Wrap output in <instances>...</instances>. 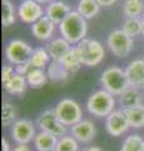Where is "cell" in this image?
Masks as SVG:
<instances>
[{
    "mask_svg": "<svg viewBox=\"0 0 144 151\" xmlns=\"http://www.w3.org/2000/svg\"><path fill=\"white\" fill-rule=\"evenodd\" d=\"M31 69H33V67H31L30 62L24 63V64H20V65H16V67H15L16 73L18 74H21V76H26Z\"/></svg>",
    "mask_w": 144,
    "mask_h": 151,
    "instance_id": "d6a6232c",
    "label": "cell"
},
{
    "mask_svg": "<svg viewBox=\"0 0 144 151\" xmlns=\"http://www.w3.org/2000/svg\"><path fill=\"white\" fill-rule=\"evenodd\" d=\"M1 124L3 127L13 126V124L16 121V111L15 107L10 102H4L1 108Z\"/></svg>",
    "mask_w": 144,
    "mask_h": 151,
    "instance_id": "f546056e",
    "label": "cell"
},
{
    "mask_svg": "<svg viewBox=\"0 0 144 151\" xmlns=\"http://www.w3.org/2000/svg\"><path fill=\"white\" fill-rule=\"evenodd\" d=\"M129 129L131 126L123 110H115L108 117H105V130L113 137L123 136Z\"/></svg>",
    "mask_w": 144,
    "mask_h": 151,
    "instance_id": "30bf717a",
    "label": "cell"
},
{
    "mask_svg": "<svg viewBox=\"0 0 144 151\" xmlns=\"http://www.w3.org/2000/svg\"><path fill=\"white\" fill-rule=\"evenodd\" d=\"M106 45L109 50L118 58H125L131 54L134 47V39L122 30L115 29L109 33L106 38Z\"/></svg>",
    "mask_w": 144,
    "mask_h": 151,
    "instance_id": "8992f818",
    "label": "cell"
},
{
    "mask_svg": "<svg viewBox=\"0 0 144 151\" xmlns=\"http://www.w3.org/2000/svg\"><path fill=\"white\" fill-rule=\"evenodd\" d=\"M18 15L23 23L33 25L35 22L45 15V12L43 6L34 0H23L18 8Z\"/></svg>",
    "mask_w": 144,
    "mask_h": 151,
    "instance_id": "8fae6325",
    "label": "cell"
},
{
    "mask_svg": "<svg viewBox=\"0 0 144 151\" xmlns=\"http://www.w3.org/2000/svg\"><path fill=\"white\" fill-rule=\"evenodd\" d=\"M58 137L44 131H38L33 141V146L36 151H52L55 150Z\"/></svg>",
    "mask_w": 144,
    "mask_h": 151,
    "instance_id": "ac0fdd59",
    "label": "cell"
},
{
    "mask_svg": "<svg viewBox=\"0 0 144 151\" xmlns=\"http://www.w3.org/2000/svg\"><path fill=\"white\" fill-rule=\"evenodd\" d=\"M1 151H13V147L10 146V142H9L5 137L1 139Z\"/></svg>",
    "mask_w": 144,
    "mask_h": 151,
    "instance_id": "d590c367",
    "label": "cell"
},
{
    "mask_svg": "<svg viewBox=\"0 0 144 151\" xmlns=\"http://www.w3.org/2000/svg\"><path fill=\"white\" fill-rule=\"evenodd\" d=\"M83 151H103V150L98 147V146H89V147H85Z\"/></svg>",
    "mask_w": 144,
    "mask_h": 151,
    "instance_id": "8d00e7d4",
    "label": "cell"
},
{
    "mask_svg": "<svg viewBox=\"0 0 144 151\" xmlns=\"http://www.w3.org/2000/svg\"><path fill=\"white\" fill-rule=\"evenodd\" d=\"M54 111L59 121L65 127H69V129L83 120L82 107L73 98H63V100H60L55 105Z\"/></svg>",
    "mask_w": 144,
    "mask_h": 151,
    "instance_id": "5b68a950",
    "label": "cell"
},
{
    "mask_svg": "<svg viewBox=\"0 0 144 151\" xmlns=\"http://www.w3.org/2000/svg\"><path fill=\"white\" fill-rule=\"evenodd\" d=\"M96 1H98V4H99L100 6L108 8V6H111L113 4H115L118 0H96Z\"/></svg>",
    "mask_w": 144,
    "mask_h": 151,
    "instance_id": "e575fe53",
    "label": "cell"
},
{
    "mask_svg": "<svg viewBox=\"0 0 144 151\" xmlns=\"http://www.w3.org/2000/svg\"><path fill=\"white\" fill-rule=\"evenodd\" d=\"M140 20H142V34L144 35V15L140 18Z\"/></svg>",
    "mask_w": 144,
    "mask_h": 151,
    "instance_id": "f35d334b",
    "label": "cell"
},
{
    "mask_svg": "<svg viewBox=\"0 0 144 151\" xmlns=\"http://www.w3.org/2000/svg\"><path fill=\"white\" fill-rule=\"evenodd\" d=\"M36 126H38L39 131H44L48 134H52L57 137H62V136L67 135L68 127L64 126L59 119L55 115L54 108H46L40 113L36 119Z\"/></svg>",
    "mask_w": 144,
    "mask_h": 151,
    "instance_id": "ba28073f",
    "label": "cell"
},
{
    "mask_svg": "<svg viewBox=\"0 0 144 151\" xmlns=\"http://www.w3.org/2000/svg\"><path fill=\"white\" fill-rule=\"evenodd\" d=\"M59 32L62 38L68 40L70 44H79L85 39L88 32L87 19L83 18L77 10H72L70 14L59 24Z\"/></svg>",
    "mask_w": 144,
    "mask_h": 151,
    "instance_id": "6da1fadb",
    "label": "cell"
},
{
    "mask_svg": "<svg viewBox=\"0 0 144 151\" xmlns=\"http://www.w3.org/2000/svg\"><path fill=\"white\" fill-rule=\"evenodd\" d=\"M15 73H16V70L11 64H4L3 68H1V82H3V84L8 83L14 76H15Z\"/></svg>",
    "mask_w": 144,
    "mask_h": 151,
    "instance_id": "1f68e13d",
    "label": "cell"
},
{
    "mask_svg": "<svg viewBox=\"0 0 144 151\" xmlns=\"http://www.w3.org/2000/svg\"><path fill=\"white\" fill-rule=\"evenodd\" d=\"M124 70L129 86L135 88L144 87V59H134L129 62Z\"/></svg>",
    "mask_w": 144,
    "mask_h": 151,
    "instance_id": "4fadbf2b",
    "label": "cell"
},
{
    "mask_svg": "<svg viewBox=\"0 0 144 151\" xmlns=\"http://www.w3.org/2000/svg\"><path fill=\"white\" fill-rule=\"evenodd\" d=\"M124 113L132 129H143L144 127V105L131 108V110H125Z\"/></svg>",
    "mask_w": 144,
    "mask_h": 151,
    "instance_id": "603a6c76",
    "label": "cell"
},
{
    "mask_svg": "<svg viewBox=\"0 0 144 151\" xmlns=\"http://www.w3.org/2000/svg\"><path fill=\"white\" fill-rule=\"evenodd\" d=\"M70 134L79 144H89L96 135V127L94 122L88 119H83L78 124L72 126L69 129Z\"/></svg>",
    "mask_w": 144,
    "mask_h": 151,
    "instance_id": "7c38bea8",
    "label": "cell"
},
{
    "mask_svg": "<svg viewBox=\"0 0 144 151\" xmlns=\"http://www.w3.org/2000/svg\"><path fill=\"white\" fill-rule=\"evenodd\" d=\"M55 151H80V144L70 134H67L58 139Z\"/></svg>",
    "mask_w": 144,
    "mask_h": 151,
    "instance_id": "4316f807",
    "label": "cell"
},
{
    "mask_svg": "<svg viewBox=\"0 0 144 151\" xmlns=\"http://www.w3.org/2000/svg\"><path fill=\"white\" fill-rule=\"evenodd\" d=\"M72 9L69 4L62 0H54L45 9V15L52 20L55 25H59L64 19H65L69 14H70Z\"/></svg>",
    "mask_w": 144,
    "mask_h": 151,
    "instance_id": "9a60e30c",
    "label": "cell"
},
{
    "mask_svg": "<svg viewBox=\"0 0 144 151\" xmlns=\"http://www.w3.org/2000/svg\"><path fill=\"white\" fill-rule=\"evenodd\" d=\"M13 151H33L28 144H16L13 147Z\"/></svg>",
    "mask_w": 144,
    "mask_h": 151,
    "instance_id": "836d02e7",
    "label": "cell"
},
{
    "mask_svg": "<svg viewBox=\"0 0 144 151\" xmlns=\"http://www.w3.org/2000/svg\"><path fill=\"white\" fill-rule=\"evenodd\" d=\"M144 137L139 134H131L123 140L120 151H143Z\"/></svg>",
    "mask_w": 144,
    "mask_h": 151,
    "instance_id": "d4e9b609",
    "label": "cell"
},
{
    "mask_svg": "<svg viewBox=\"0 0 144 151\" xmlns=\"http://www.w3.org/2000/svg\"><path fill=\"white\" fill-rule=\"evenodd\" d=\"M70 49H72V44L64 38H57V39L52 40L46 45V50H48L50 58L54 62H59Z\"/></svg>",
    "mask_w": 144,
    "mask_h": 151,
    "instance_id": "e0dca14e",
    "label": "cell"
},
{
    "mask_svg": "<svg viewBox=\"0 0 144 151\" xmlns=\"http://www.w3.org/2000/svg\"><path fill=\"white\" fill-rule=\"evenodd\" d=\"M59 63L69 74L75 73L77 70L80 69L82 63H80V59H79V57H78V52H77L75 45L72 47V49L59 60Z\"/></svg>",
    "mask_w": 144,
    "mask_h": 151,
    "instance_id": "ffe728a7",
    "label": "cell"
},
{
    "mask_svg": "<svg viewBox=\"0 0 144 151\" xmlns=\"http://www.w3.org/2000/svg\"><path fill=\"white\" fill-rule=\"evenodd\" d=\"M52 151H55V150H52Z\"/></svg>",
    "mask_w": 144,
    "mask_h": 151,
    "instance_id": "60d3db41",
    "label": "cell"
},
{
    "mask_svg": "<svg viewBox=\"0 0 144 151\" xmlns=\"http://www.w3.org/2000/svg\"><path fill=\"white\" fill-rule=\"evenodd\" d=\"M3 1H9V0H3Z\"/></svg>",
    "mask_w": 144,
    "mask_h": 151,
    "instance_id": "ab89813d",
    "label": "cell"
},
{
    "mask_svg": "<svg viewBox=\"0 0 144 151\" xmlns=\"http://www.w3.org/2000/svg\"><path fill=\"white\" fill-rule=\"evenodd\" d=\"M52 59L50 55L48 53L46 48H43V47H39V48L34 49V53L30 58V64L33 68H40V69H44L45 65L49 64V60Z\"/></svg>",
    "mask_w": 144,
    "mask_h": 151,
    "instance_id": "484cf974",
    "label": "cell"
},
{
    "mask_svg": "<svg viewBox=\"0 0 144 151\" xmlns=\"http://www.w3.org/2000/svg\"><path fill=\"white\" fill-rule=\"evenodd\" d=\"M100 8L96 0H79L77 4V12L87 20L98 15Z\"/></svg>",
    "mask_w": 144,
    "mask_h": 151,
    "instance_id": "44dd1931",
    "label": "cell"
},
{
    "mask_svg": "<svg viewBox=\"0 0 144 151\" xmlns=\"http://www.w3.org/2000/svg\"><path fill=\"white\" fill-rule=\"evenodd\" d=\"M115 96L106 92L105 89H98L93 92L87 100V111L95 117H108L115 111Z\"/></svg>",
    "mask_w": 144,
    "mask_h": 151,
    "instance_id": "7a4b0ae2",
    "label": "cell"
},
{
    "mask_svg": "<svg viewBox=\"0 0 144 151\" xmlns=\"http://www.w3.org/2000/svg\"><path fill=\"white\" fill-rule=\"evenodd\" d=\"M143 88H144V87H143Z\"/></svg>",
    "mask_w": 144,
    "mask_h": 151,
    "instance_id": "7bdbcfd3",
    "label": "cell"
},
{
    "mask_svg": "<svg viewBox=\"0 0 144 151\" xmlns=\"http://www.w3.org/2000/svg\"><path fill=\"white\" fill-rule=\"evenodd\" d=\"M78 57L80 59L82 65L87 67H95L104 59L105 50L98 40L95 39H83L80 43L75 45Z\"/></svg>",
    "mask_w": 144,
    "mask_h": 151,
    "instance_id": "277c9868",
    "label": "cell"
},
{
    "mask_svg": "<svg viewBox=\"0 0 144 151\" xmlns=\"http://www.w3.org/2000/svg\"><path fill=\"white\" fill-rule=\"evenodd\" d=\"M55 32V24L50 19L44 15L38 22L31 25V33L39 40H49Z\"/></svg>",
    "mask_w": 144,
    "mask_h": 151,
    "instance_id": "2e32d148",
    "label": "cell"
},
{
    "mask_svg": "<svg viewBox=\"0 0 144 151\" xmlns=\"http://www.w3.org/2000/svg\"><path fill=\"white\" fill-rule=\"evenodd\" d=\"M122 30L129 37H137L142 34V20L140 18H127L123 23Z\"/></svg>",
    "mask_w": 144,
    "mask_h": 151,
    "instance_id": "f1b7e54d",
    "label": "cell"
},
{
    "mask_svg": "<svg viewBox=\"0 0 144 151\" xmlns=\"http://www.w3.org/2000/svg\"><path fill=\"white\" fill-rule=\"evenodd\" d=\"M100 84L103 89L113 96H120L125 89L131 87L125 70L119 67H109L104 69L100 76Z\"/></svg>",
    "mask_w": 144,
    "mask_h": 151,
    "instance_id": "3957f363",
    "label": "cell"
},
{
    "mask_svg": "<svg viewBox=\"0 0 144 151\" xmlns=\"http://www.w3.org/2000/svg\"><path fill=\"white\" fill-rule=\"evenodd\" d=\"M25 77H26L29 87L34 88V89H39L43 86H45V83L48 82V79H49L48 73H46L44 69H40V68H33Z\"/></svg>",
    "mask_w": 144,
    "mask_h": 151,
    "instance_id": "7402d4cb",
    "label": "cell"
},
{
    "mask_svg": "<svg viewBox=\"0 0 144 151\" xmlns=\"http://www.w3.org/2000/svg\"><path fill=\"white\" fill-rule=\"evenodd\" d=\"M48 78L53 82H62V81H65L68 78L69 73L64 69L62 65H60L59 62H54L52 60L49 64V68H48Z\"/></svg>",
    "mask_w": 144,
    "mask_h": 151,
    "instance_id": "83f0119b",
    "label": "cell"
},
{
    "mask_svg": "<svg viewBox=\"0 0 144 151\" xmlns=\"http://www.w3.org/2000/svg\"><path fill=\"white\" fill-rule=\"evenodd\" d=\"M34 53V49L21 39H13L5 47V58L10 64L20 65L28 63Z\"/></svg>",
    "mask_w": 144,
    "mask_h": 151,
    "instance_id": "52a82bcc",
    "label": "cell"
},
{
    "mask_svg": "<svg viewBox=\"0 0 144 151\" xmlns=\"http://www.w3.org/2000/svg\"><path fill=\"white\" fill-rule=\"evenodd\" d=\"M143 137H144V136H143Z\"/></svg>",
    "mask_w": 144,
    "mask_h": 151,
    "instance_id": "b9f144b4",
    "label": "cell"
},
{
    "mask_svg": "<svg viewBox=\"0 0 144 151\" xmlns=\"http://www.w3.org/2000/svg\"><path fill=\"white\" fill-rule=\"evenodd\" d=\"M3 86H4V89H5L9 94L21 96V94H24L26 92V88L29 87V84H28L25 76L15 73V76H14L10 81L5 84H3Z\"/></svg>",
    "mask_w": 144,
    "mask_h": 151,
    "instance_id": "d6986e66",
    "label": "cell"
},
{
    "mask_svg": "<svg viewBox=\"0 0 144 151\" xmlns=\"http://www.w3.org/2000/svg\"><path fill=\"white\" fill-rule=\"evenodd\" d=\"M118 102L123 111L131 110V108L144 105V96L142 94L139 88L129 87L125 89L120 96H118Z\"/></svg>",
    "mask_w": 144,
    "mask_h": 151,
    "instance_id": "5bb4252c",
    "label": "cell"
},
{
    "mask_svg": "<svg viewBox=\"0 0 144 151\" xmlns=\"http://www.w3.org/2000/svg\"><path fill=\"white\" fill-rule=\"evenodd\" d=\"M11 139L16 144H28L33 142L36 135V127L33 121L28 119L16 120L11 126L10 130Z\"/></svg>",
    "mask_w": 144,
    "mask_h": 151,
    "instance_id": "9c48e42d",
    "label": "cell"
},
{
    "mask_svg": "<svg viewBox=\"0 0 144 151\" xmlns=\"http://www.w3.org/2000/svg\"><path fill=\"white\" fill-rule=\"evenodd\" d=\"M123 14L127 18H142L144 15L143 0H125L123 5Z\"/></svg>",
    "mask_w": 144,
    "mask_h": 151,
    "instance_id": "cb8c5ba5",
    "label": "cell"
},
{
    "mask_svg": "<svg viewBox=\"0 0 144 151\" xmlns=\"http://www.w3.org/2000/svg\"><path fill=\"white\" fill-rule=\"evenodd\" d=\"M143 151H144V150H143Z\"/></svg>",
    "mask_w": 144,
    "mask_h": 151,
    "instance_id": "ee69618b",
    "label": "cell"
},
{
    "mask_svg": "<svg viewBox=\"0 0 144 151\" xmlns=\"http://www.w3.org/2000/svg\"><path fill=\"white\" fill-rule=\"evenodd\" d=\"M15 8L10 1H3V14L1 23L3 27H10L15 23Z\"/></svg>",
    "mask_w": 144,
    "mask_h": 151,
    "instance_id": "4dcf8cb0",
    "label": "cell"
},
{
    "mask_svg": "<svg viewBox=\"0 0 144 151\" xmlns=\"http://www.w3.org/2000/svg\"><path fill=\"white\" fill-rule=\"evenodd\" d=\"M34 1H36V3H39L40 5L41 4H50L52 1H54V0H34Z\"/></svg>",
    "mask_w": 144,
    "mask_h": 151,
    "instance_id": "74e56055",
    "label": "cell"
}]
</instances>
